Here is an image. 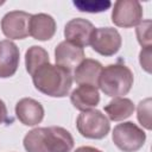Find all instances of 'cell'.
<instances>
[{
	"label": "cell",
	"mask_w": 152,
	"mask_h": 152,
	"mask_svg": "<svg viewBox=\"0 0 152 152\" xmlns=\"http://www.w3.org/2000/svg\"><path fill=\"white\" fill-rule=\"evenodd\" d=\"M32 82L37 90L48 96L64 97L71 89L72 76L68 69L49 62L34 71Z\"/></svg>",
	"instance_id": "6da1fadb"
},
{
	"label": "cell",
	"mask_w": 152,
	"mask_h": 152,
	"mask_svg": "<svg viewBox=\"0 0 152 152\" xmlns=\"http://www.w3.org/2000/svg\"><path fill=\"white\" fill-rule=\"evenodd\" d=\"M133 72L128 66L121 63L109 64L102 68L99 87L107 96L121 97L128 94L133 86Z\"/></svg>",
	"instance_id": "7a4b0ae2"
},
{
	"label": "cell",
	"mask_w": 152,
	"mask_h": 152,
	"mask_svg": "<svg viewBox=\"0 0 152 152\" xmlns=\"http://www.w3.org/2000/svg\"><path fill=\"white\" fill-rule=\"evenodd\" d=\"M76 126L78 133L88 139H102L110 129L108 118L97 109L82 112L77 116Z\"/></svg>",
	"instance_id": "3957f363"
},
{
	"label": "cell",
	"mask_w": 152,
	"mask_h": 152,
	"mask_svg": "<svg viewBox=\"0 0 152 152\" xmlns=\"http://www.w3.org/2000/svg\"><path fill=\"white\" fill-rule=\"evenodd\" d=\"M112 139L119 150L124 152H135L144 146L146 134L134 122L126 121L114 127Z\"/></svg>",
	"instance_id": "277c9868"
},
{
	"label": "cell",
	"mask_w": 152,
	"mask_h": 152,
	"mask_svg": "<svg viewBox=\"0 0 152 152\" xmlns=\"http://www.w3.org/2000/svg\"><path fill=\"white\" fill-rule=\"evenodd\" d=\"M121 44V36L114 27H97L94 30L90 38L93 50L106 57L115 55L120 50Z\"/></svg>",
	"instance_id": "5b68a950"
},
{
	"label": "cell",
	"mask_w": 152,
	"mask_h": 152,
	"mask_svg": "<svg viewBox=\"0 0 152 152\" xmlns=\"http://www.w3.org/2000/svg\"><path fill=\"white\" fill-rule=\"evenodd\" d=\"M142 7L137 0H118L112 11V21L114 25L124 28L133 27L141 21Z\"/></svg>",
	"instance_id": "8992f818"
},
{
	"label": "cell",
	"mask_w": 152,
	"mask_h": 152,
	"mask_svg": "<svg viewBox=\"0 0 152 152\" xmlns=\"http://www.w3.org/2000/svg\"><path fill=\"white\" fill-rule=\"evenodd\" d=\"M32 14L24 11H11L1 19V31L10 39H24L30 36V19Z\"/></svg>",
	"instance_id": "52a82bcc"
},
{
	"label": "cell",
	"mask_w": 152,
	"mask_h": 152,
	"mask_svg": "<svg viewBox=\"0 0 152 152\" xmlns=\"http://www.w3.org/2000/svg\"><path fill=\"white\" fill-rule=\"evenodd\" d=\"M94 30L95 27L89 20L75 18L66 23L64 27V37L66 42L83 49L84 46L90 45V38Z\"/></svg>",
	"instance_id": "ba28073f"
},
{
	"label": "cell",
	"mask_w": 152,
	"mask_h": 152,
	"mask_svg": "<svg viewBox=\"0 0 152 152\" xmlns=\"http://www.w3.org/2000/svg\"><path fill=\"white\" fill-rule=\"evenodd\" d=\"M44 144L48 152H70L74 138L69 131L59 126L44 127Z\"/></svg>",
	"instance_id": "9c48e42d"
},
{
	"label": "cell",
	"mask_w": 152,
	"mask_h": 152,
	"mask_svg": "<svg viewBox=\"0 0 152 152\" xmlns=\"http://www.w3.org/2000/svg\"><path fill=\"white\" fill-rule=\"evenodd\" d=\"M15 115L25 126H36L44 118V108L40 102L31 97H24L15 104Z\"/></svg>",
	"instance_id": "30bf717a"
},
{
	"label": "cell",
	"mask_w": 152,
	"mask_h": 152,
	"mask_svg": "<svg viewBox=\"0 0 152 152\" xmlns=\"http://www.w3.org/2000/svg\"><path fill=\"white\" fill-rule=\"evenodd\" d=\"M55 59L57 65L71 71L84 59V51L82 48L64 40L56 46Z\"/></svg>",
	"instance_id": "8fae6325"
},
{
	"label": "cell",
	"mask_w": 152,
	"mask_h": 152,
	"mask_svg": "<svg viewBox=\"0 0 152 152\" xmlns=\"http://www.w3.org/2000/svg\"><path fill=\"white\" fill-rule=\"evenodd\" d=\"M19 55V48L13 42L0 40V78L11 77L17 72Z\"/></svg>",
	"instance_id": "7c38bea8"
},
{
	"label": "cell",
	"mask_w": 152,
	"mask_h": 152,
	"mask_svg": "<svg viewBox=\"0 0 152 152\" xmlns=\"http://www.w3.org/2000/svg\"><path fill=\"white\" fill-rule=\"evenodd\" d=\"M30 36L37 40H49L56 33V21L55 19L46 13L32 14L30 19Z\"/></svg>",
	"instance_id": "4fadbf2b"
},
{
	"label": "cell",
	"mask_w": 152,
	"mask_h": 152,
	"mask_svg": "<svg viewBox=\"0 0 152 152\" xmlns=\"http://www.w3.org/2000/svg\"><path fill=\"white\" fill-rule=\"evenodd\" d=\"M102 71V64L91 58H84L75 69L74 80L77 84H89L99 87V78Z\"/></svg>",
	"instance_id": "5bb4252c"
},
{
	"label": "cell",
	"mask_w": 152,
	"mask_h": 152,
	"mask_svg": "<svg viewBox=\"0 0 152 152\" xmlns=\"http://www.w3.org/2000/svg\"><path fill=\"white\" fill-rule=\"evenodd\" d=\"M72 106L78 110H89L100 102V94L96 87L89 84H80L70 95Z\"/></svg>",
	"instance_id": "9a60e30c"
},
{
	"label": "cell",
	"mask_w": 152,
	"mask_h": 152,
	"mask_svg": "<svg viewBox=\"0 0 152 152\" xmlns=\"http://www.w3.org/2000/svg\"><path fill=\"white\" fill-rule=\"evenodd\" d=\"M104 112L112 121H121L133 114L134 103L127 97H114L104 107Z\"/></svg>",
	"instance_id": "2e32d148"
},
{
	"label": "cell",
	"mask_w": 152,
	"mask_h": 152,
	"mask_svg": "<svg viewBox=\"0 0 152 152\" xmlns=\"http://www.w3.org/2000/svg\"><path fill=\"white\" fill-rule=\"evenodd\" d=\"M49 63V53L45 49L38 45H32L25 53L26 71L32 76L34 71L43 64Z\"/></svg>",
	"instance_id": "e0dca14e"
},
{
	"label": "cell",
	"mask_w": 152,
	"mask_h": 152,
	"mask_svg": "<svg viewBox=\"0 0 152 152\" xmlns=\"http://www.w3.org/2000/svg\"><path fill=\"white\" fill-rule=\"evenodd\" d=\"M24 147L27 152H48L44 144V127H37L27 132L24 138Z\"/></svg>",
	"instance_id": "ac0fdd59"
},
{
	"label": "cell",
	"mask_w": 152,
	"mask_h": 152,
	"mask_svg": "<svg viewBox=\"0 0 152 152\" xmlns=\"http://www.w3.org/2000/svg\"><path fill=\"white\" fill-rule=\"evenodd\" d=\"M74 6L81 11V12H89V13H99L107 11L110 6V1H103V0H81V1H74Z\"/></svg>",
	"instance_id": "d6986e66"
},
{
	"label": "cell",
	"mask_w": 152,
	"mask_h": 152,
	"mask_svg": "<svg viewBox=\"0 0 152 152\" xmlns=\"http://www.w3.org/2000/svg\"><path fill=\"white\" fill-rule=\"evenodd\" d=\"M151 99L147 97L138 104V120L146 129H151Z\"/></svg>",
	"instance_id": "ffe728a7"
},
{
	"label": "cell",
	"mask_w": 152,
	"mask_h": 152,
	"mask_svg": "<svg viewBox=\"0 0 152 152\" xmlns=\"http://www.w3.org/2000/svg\"><path fill=\"white\" fill-rule=\"evenodd\" d=\"M135 32H137L138 42L142 48L151 46V42H152V38H151V20L141 21L137 26Z\"/></svg>",
	"instance_id": "44dd1931"
},
{
	"label": "cell",
	"mask_w": 152,
	"mask_h": 152,
	"mask_svg": "<svg viewBox=\"0 0 152 152\" xmlns=\"http://www.w3.org/2000/svg\"><path fill=\"white\" fill-rule=\"evenodd\" d=\"M151 53H152V46H146L141 49L139 55L140 65L148 74L151 72Z\"/></svg>",
	"instance_id": "7402d4cb"
},
{
	"label": "cell",
	"mask_w": 152,
	"mask_h": 152,
	"mask_svg": "<svg viewBox=\"0 0 152 152\" xmlns=\"http://www.w3.org/2000/svg\"><path fill=\"white\" fill-rule=\"evenodd\" d=\"M7 107L5 104V102L0 99V125L6 122L8 120V116H7Z\"/></svg>",
	"instance_id": "603a6c76"
},
{
	"label": "cell",
	"mask_w": 152,
	"mask_h": 152,
	"mask_svg": "<svg viewBox=\"0 0 152 152\" xmlns=\"http://www.w3.org/2000/svg\"><path fill=\"white\" fill-rule=\"evenodd\" d=\"M74 152H102V151L93 146H80Z\"/></svg>",
	"instance_id": "cb8c5ba5"
}]
</instances>
